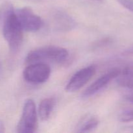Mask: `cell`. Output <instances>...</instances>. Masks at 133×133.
Wrapping results in <instances>:
<instances>
[{
  "mask_svg": "<svg viewBox=\"0 0 133 133\" xmlns=\"http://www.w3.org/2000/svg\"><path fill=\"white\" fill-rule=\"evenodd\" d=\"M0 25L3 35L7 42L9 49L16 53L20 48L23 39V32L12 5L6 3L0 9Z\"/></svg>",
  "mask_w": 133,
  "mask_h": 133,
  "instance_id": "6da1fadb",
  "label": "cell"
},
{
  "mask_svg": "<svg viewBox=\"0 0 133 133\" xmlns=\"http://www.w3.org/2000/svg\"><path fill=\"white\" fill-rule=\"evenodd\" d=\"M68 57L69 52L65 48L55 45H48L31 51L27 54L26 62L30 64L44 62V61L62 63L67 61Z\"/></svg>",
  "mask_w": 133,
  "mask_h": 133,
  "instance_id": "7a4b0ae2",
  "label": "cell"
},
{
  "mask_svg": "<svg viewBox=\"0 0 133 133\" xmlns=\"http://www.w3.org/2000/svg\"><path fill=\"white\" fill-rule=\"evenodd\" d=\"M38 123V114L36 105L31 99L24 103L21 118L17 125V131L19 133H32L36 131Z\"/></svg>",
  "mask_w": 133,
  "mask_h": 133,
  "instance_id": "3957f363",
  "label": "cell"
},
{
  "mask_svg": "<svg viewBox=\"0 0 133 133\" xmlns=\"http://www.w3.org/2000/svg\"><path fill=\"white\" fill-rule=\"evenodd\" d=\"M16 15L23 31L35 32L42 27L44 22L30 7L25 6L15 10Z\"/></svg>",
  "mask_w": 133,
  "mask_h": 133,
  "instance_id": "277c9868",
  "label": "cell"
},
{
  "mask_svg": "<svg viewBox=\"0 0 133 133\" xmlns=\"http://www.w3.org/2000/svg\"><path fill=\"white\" fill-rule=\"evenodd\" d=\"M51 68L44 62H34L27 66L23 72V78L32 84H41L49 79Z\"/></svg>",
  "mask_w": 133,
  "mask_h": 133,
  "instance_id": "5b68a950",
  "label": "cell"
},
{
  "mask_svg": "<svg viewBox=\"0 0 133 133\" xmlns=\"http://www.w3.org/2000/svg\"><path fill=\"white\" fill-rule=\"evenodd\" d=\"M96 72L94 66H89L83 68L77 71L71 77L66 86L67 92H75L83 88Z\"/></svg>",
  "mask_w": 133,
  "mask_h": 133,
  "instance_id": "8992f818",
  "label": "cell"
},
{
  "mask_svg": "<svg viewBox=\"0 0 133 133\" xmlns=\"http://www.w3.org/2000/svg\"><path fill=\"white\" fill-rule=\"evenodd\" d=\"M120 70L121 68H114L107 71L106 74L101 75L98 79H96L94 83H92L88 88H86V90L82 94L83 97H89L101 91L112 79L116 78V77L119 75Z\"/></svg>",
  "mask_w": 133,
  "mask_h": 133,
  "instance_id": "52a82bcc",
  "label": "cell"
},
{
  "mask_svg": "<svg viewBox=\"0 0 133 133\" xmlns=\"http://www.w3.org/2000/svg\"><path fill=\"white\" fill-rule=\"evenodd\" d=\"M98 117L94 114H87L82 117L75 128L77 132H90L93 131L99 124Z\"/></svg>",
  "mask_w": 133,
  "mask_h": 133,
  "instance_id": "ba28073f",
  "label": "cell"
},
{
  "mask_svg": "<svg viewBox=\"0 0 133 133\" xmlns=\"http://www.w3.org/2000/svg\"><path fill=\"white\" fill-rule=\"evenodd\" d=\"M116 79L120 87L133 89V64H128L121 69L119 75Z\"/></svg>",
  "mask_w": 133,
  "mask_h": 133,
  "instance_id": "9c48e42d",
  "label": "cell"
},
{
  "mask_svg": "<svg viewBox=\"0 0 133 133\" xmlns=\"http://www.w3.org/2000/svg\"><path fill=\"white\" fill-rule=\"evenodd\" d=\"M55 100L53 97L45 98L40 102L38 107V116L42 121H47L54 109Z\"/></svg>",
  "mask_w": 133,
  "mask_h": 133,
  "instance_id": "30bf717a",
  "label": "cell"
},
{
  "mask_svg": "<svg viewBox=\"0 0 133 133\" xmlns=\"http://www.w3.org/2000/svg\"><path fill=\"white\" fill-rule=\"evenodd\" d=\"M54 22L56 27L60 30H70L75 25L74 20L66 13L57 12L54 16Z\"/></svg>",
  "mask_w": 133,
  "mask_h": 133,
  "instance_id": "8fae6325",
  "label": "cell"
},
{
  "mask_svg": "<svg viewBox=\"0 0 133 133\" xmlns=\"http://www.w3.org/2000/svg\"><path fill=\"white\" fill-rule=\"evenodd\" d=\"M118 120L122 123L133 122V110H127L122 112L118 116Z\"/></svg>",
  "mask_w": 133,
  "mask_h": 133,
  "instance_id": "7c38bea8",
  "label": "cell"
},
{
  "mask_svg": "<svg viewBox=\"0 0 133 133\" xmlns=\"http://www.w3.org/2000/svg\"><path fill=\"white\" fill-rule=\"evenodd\" d=\"M118 1L125 8L133 12V0H118Z\"/></svg>",
  "mask_w": 133,
  "mask_h": 133,
  "instance_id": "4fadbf2b",
  "label": "cell"
},
{
  "mask_svg": "<svg viewBox=\"0 0 133 133\" xmlns=\"http://www.w3.org/2000/svg\"><path fill=\"white\" fill-rule=\"evenodd\" d=\"M125 53L126 54H129V55H133V45H131V47L126 49L125 51Z\"/></svg>",
  "mask_w": 133,
  "mask_h": 133,
  "instance_id": "5bb4252c",
  "label": "cell"
},
{
  "mask_svg": "<svg viewBox=\"0 0 133 133\" xmlns=\"http://www.w3.org/2000/svg\"><path fill=\"white\" fill-rule=\"evenodd\" d=\"M132 90H133V89ZM127 99L129 100V101H131V103H133V92L127 96Z\"/></svg>",
  "mask_w": 133,
  "mask_h": 133,
  "instance_id": "9a60e30c",
  "label": "cell"
},
{
  "mask_svg": "<svg viewBox=\"0 0 133 133\" xmlns=\"http://www.w3.org/2000/svg\"><path fill=\"white\" fill-rule=\"evenodd\" d=\"M5 131V126L3 123L0 121V132H3Z\"/></svg>",
  "mask_w": 133,
  "mask_h": 133,
  "instance_id": "2e32d148",
  "label": "cell"
},
{
  "mask_svg": "<svg viewBox=\"0 0 133 133\" xmlns=\"http://www.w3.org/2000/svg\"><path fill=\"white\" fill-rule=\"evenodd\" d=\"M2 75V66H1V64L0 62V77Z\"/></svg>",
  "mask_w": 133,
  "mask_h": 133,
  "instance_id": "e0dca14e",
  "label": "cell"
},
{
  "mask_svg": "<svg viewBox=\"0 0 133 133\" xmlns=\"http://www.w3.org/2000/svg\"><path fill=\"white\" fill-rule=\"evenodd\" d=\"M130 129H132L133 131V127H130Z\"/></svg>",
  "mask_w": 133,
  "mask_h": 133,
  "instance_id": "ac0fdd59",
  "label": "cell"
}]
</instances>
